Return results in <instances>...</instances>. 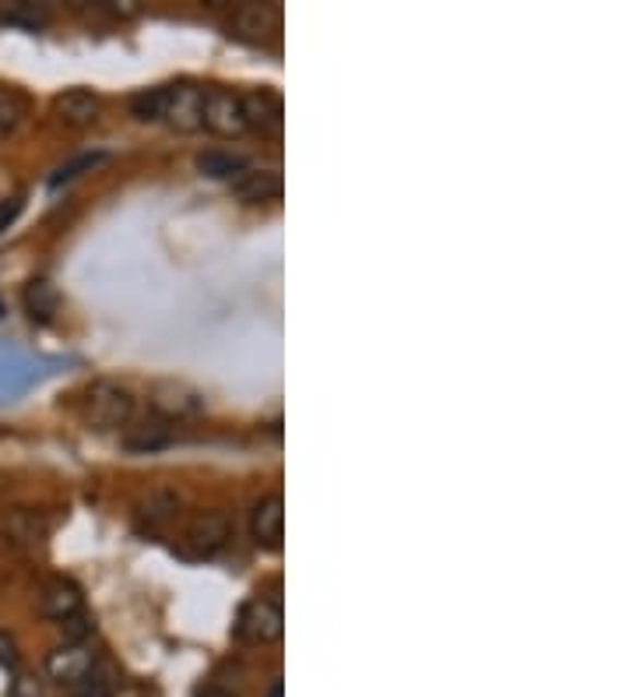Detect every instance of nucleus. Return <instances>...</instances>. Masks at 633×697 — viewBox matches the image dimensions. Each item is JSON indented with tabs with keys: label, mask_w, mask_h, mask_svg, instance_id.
<instances>
[{
	"label": "nucleus",
	"mask_w": 633,
	"mask_h": 697,
	"mask_svg": "<svg viewBox=\"0 0 633 697\" xmlns=\"http://www.w3.org/2000/svg\"><path fill=\"white\" fill-rule=\"evenodd\" d=\"M22 209H25V198H22V194H14V198H4V201H0V233L11 229L14 222H19Z\"/></svg>",
	"instance_id": "nucleus-25"
},
{
	"label": "nucleus",
	"mask_w": 633,
	"mask_h": 697,
	"mask_svg": "<svg viewBox=\"0 0 633 697\" xmlns=\"http://www.w3.org/2000/svg\"><path fill=\"white\" fill-rule=\"evenodd\" d=\"M95 670V652L88 645H60L46 655V673L60 687H77Z\"/></svg>",
	"instance_id": "nucleus-7"
},
{
	"label": "nucleus",
	"mask_w": 633,
	"mask_h": 697,
	"mask_svg": "<svg viewBox=\"0 0 633 697\" xmlns=\"http://www.w3.org/2000/svg\"><path fill=\"white\" fill-rule=\"evenodd\" d=\"M0 665H4V670L19 665V641H14L8 630H0Z\"/></svg>",
	"instance_id": "nucleus-26"
},
{
	"label": "nucleus",
	"mask_w": 633,
	"mask_h": 697,
	"mask_svg": "<svg viewBox=\"0 0 633 697\" xmlns=\"http://www.w3.org/2000/svg\"><path fill=\"white\" fill-rule=\"evenodd\" d=\"M131 114L141 123H158L166 117V85L163 88H141L131 95Z\"/></svg>",
	"instance_id": "nucleus-18"
},
{
	"label": "nucleus",
	"mask_w": 633,
	"mask_h": 697,
	"mask_svg": "<svg viewBox=\"0 0 633 697\" xmlns=\"http://www.w3.org/2000/svg\"><path fill=\"white\" fill-rule=\"evenodd\" d=\"M194 166L201 177H212V180H232L236 173H243L247 169V158L243 155H236V152H222V149H208V152H201L194 158Z\"/></svg>",
	"instance_id": "nucleus-15"
},
{
	"label": "nucleus",
	"mask_w": 633,
	"mask_h": 697,
	"mask_svg": "<svg viewBox=\"0 0 633 697\" xmlns=\"http://www.w3.org/2000/svg\"><path fill=\"white\" fill-rule=\"evenodd\" d=\"M106 163V155L103 152H92V155H77V158H71V163H63L57 173H53V187L57 184H68V180H74V177H82V173H92L95 166H103Z\"/></svg>",
	"instance_id": "nucleus-20"
},
{
	"label": "nucleus",
	"mask_w": 633,
	"mask_h": 697,
	"mask_svg": "<svg viewBox=\"0 0 633 697\" xmlns=\"http://www.w3.org/2000/svg\"><path fill=\"white\" fill-rule=\"evenodd\" d=\"M172 440V434L166 426H141L131 437H127V451H138V454H152V451H163L166 444Z\"/></svg>",
	"instance_id": "nucleus-19"
},
{
	"label": "nucleus",
	"mask_w": 633,
	"mask_h": 697,
	"mask_svg": "<svg viewBox=\"0 0 633 697\" xmlns=\"http://www.w3.org/2000/svg\"><path fill=\"white\" fill-rule=\"evenodd\" d=\"M232 194L247 204L282 198V173L278 169H243L232 177Z\"/></svg>",
	"instance_id": "nucleus-13"
},
{
	"label": "nucleus",
	"mask_w": 633,
	"mask_h": 697,
	"mask_svg": "<svg viewBox=\"0 0 633 697\" xmlns=\"http://www.w3.org/2000/svg\"><path fill=\"white\" fill-rule=\"evenodd\" d=\"M71 697H109V684H106V680H103L99 673L92 670V673L82 680V684L71 687Z\"/></svg>",
	"instance_id": "nucleus-24"
},
{
	"label": "nucleus",
	"mask_w": 633,
	"mask_h": 697,
	"mask_svg": "<svg viewBox=\"0 0 633 697\" xmlns=\"http://www.w3.org/2000/svg\"><path fill=\"white\" fill-rule=\"evenodd\" d=\"M250 535L261 550H278L285 535V504L278 494L264 497L250 515Z\"/></svg>",
	"instance_id": "nucleus-11"
},
{
	"label": "nucleus",
	"mask_w": 633,
	"mask_h": 697,
	"mask_svg": "<svg viewBox=\"0 0 633 697\" xmlns=\"http://www.w3.org/2000/svg\"><path fill=\"white\" fill-rule=\"evenodd\" d=\"M109 697H148V694L141 690V687H123L120 694H109Z\"/></svg>",
	"instance_id": "nucleus-27"
},
{
	"label": "nucleus",
	"mask_w": 633,
	"mask_h": 697,
	"mask_svg": "<svg viewBox=\"0 0 633 697\" xmlns=\"http://www.w3.org/2000/svg\"><path fill=\"white\" fill-rule=\"evenodd\" d=\"M282 606L272 599H250L236 616V638L247 645H272L282 638Z\"/></svg>",
	"instance_id": "nucleus-4"
},
{
	"label": "nucleus",
	"mask_w": 633,
	"mask_h": 697,
	"mask_svg": "<svg viewBox=\"0 0 633 697\" xmlns=\"http://www.w3.org/2000/svg\"><path fill=\"white\" fill-rule=\"evenodd\" d=\"M22 304H25V314L36 324H50L53 317L60 314V293H57V285L50 279H32L25 285V293H22Z\"/></svg>",
	"instance_id": "nucleus-14"
},
{
	"label": "nucleus",
	"mask_w": 633,
	"mask_h": 697,
	"mask_svg": "<svg viewBox=\"0 0 633 697\" xmlns=\"http://www.w3.org/2000/svg\"><path fill=\"white\" fill-rule=\"evenodd\" d=\"M243 99V117H247V131H261V134H282V95L272 88H253Z\"/></svg>",
	"instance_id": "nucleus-8"
},
{
	"label": "nucleus",
	"mask_w": 633,
	"mask_h": 697,
	"mask_svg": "<svg viewBox=\"0 0 633 697\" xmlns=\"http://www.w3.org/2000/svg\"><path fill=\"white\" fill-rule=\"evenodd\" d=\"M201 99H204V88H198L194 82L166 85V117L163 120L180 134L201 131Z\"/></svg>",
	"instance_id": "nucleus-6"
},
{
	"label": "nucleus",
	"mask_w": 633,
	"mask_h": 697,
	"mask_svg": "<svg viewBox=\"0 0 633 697\" xmlns=\"http://www.w3.org/2000/svg\"><path fill=\"white\" fill-rule=\"evenodd\" d=\"M201 127H208L218 138H240L247 134L243 99L229 88H208L201 99Z\"/></svg>",
	"instance_id": "nucleus-2"
},
{
	"label": "nucleus",
	"mask_w": 633,
	"mask_h": 697,
	"mask_svg": "<svg viewBox=\"0 0 633 697\" xmlns=\"http://www.w3.org/2000/svg\"><path fill=\"white\" fill-rule=\"evenodd\" d=\"M99 114H103L99 95L88 92V88H68L53 99V117L63 127H92L95 120H99Z\"/></svg>",
	"instance_id": "nucleus-12"
},
{
	"label": "nucleus",
	"mask_w": 633,
	"mask_h": 697,
	"mask_svg": "<svg viewBox=\"0 0 633 697\" xmlns=\"http://www.w3.org/2000/svg\"><path fill=\"white\" fill-rule=\"evenodd\" d=\"M19 120H22L19 95L8 92V88H0V138H8L14 127H19Z\"/></svg>",
	"instance_id": "nucleus-22"
},
{
	"label": "nucleus",
	"mask_w": 633,
	"mask_h": 697,
	"mask_svg": "<svg viewBox=\"0 0 633 697\" xmlns=\"http://www.w3.org/2000/svg\"><path fill=\"white\" fill-rule=\"evenodd\" d=\"M177 507H180V497L172 494L169 486H158L152 489V494L138 504V515L148 521V525H163V521H169L172 515H177Z\"/></svg>",
	"instance_id": "nucleus-16"
},
{
	"label": "nucleus",
	"mask_w": 633,
	"mask_h": 697,
	"mask_svg": "<svg viewBox=\"0 0 633 697\" xmlns=\"http://www.w3.org/2000/svg\"><path fill=\"white\" fill-rule=\"evenodd\" d=\"M134 416V394L117 380H95L85 394V420L92 430H120Z\"/></svg>",
	"instance_id": "nucleus-1"
},
{
	"label": "nucleus",
	"mask_w": 633,
	"mask_h": 697,
	"mask_svg": "<svg viewBox=\"0 0 633 697\" xmlns=\"http://www.w3.org/2000/svg\"><path fill=\"white\" fill-rule=\"evenodd\" d=\"M187 550L194 557H215L218 550H226V543L232 539V525L222 511H201L187 521Z\"/></svg>",
	"instance_id": "nucleus-5"
},
{
	"label": "nucleus",
	"mask_w": 633,
	"mask_h": 697,
	"mask_svg": "<svg viewBox=\"0 0 633 697\" xmlns=\"http://www.w3.org/2000/svg\"><path fill=\"white\" fill-rule=\"evenodd\" d=\"M236 36H243L250 43H267L278 36L282 28V11L275 4H243L232 14Z\"/></svg>",
	"instance_id": "nucleus-10"
},
{
	"label": "nucleus",
	"mask_w": 633,
	"mask_h": 697,
	"mask_svg": "<svg viewBox=\"0 0 633 697\" xmlns=\"http://www.w3.org/2000/svg\"><path fill=\"white\" fill-rule=\"evenodd\" d=\"M4 532H8L19 546H39L43 535H46L43 521H39L36 515H32V511H11L8 521H4Z\"/></svg>",
	"instance_id": "nucleus-17"
},
{
	"label": "nucleus",
	"mask_w": 633,
	"mask_h": 697,
	"mask_svg": "<svg viewBox=\"0 0 633 697\" xmlns=\"http://www.w3.org/2000/svg\"><path fill=\"white\" fill-rule=\"evenodd\" d=\"M198 697H232V694L218 690V687H204V690H198Z\"/></svg>",
	"instance_id": "nucleus-28"
},
{
	"label": "nucleus",
	"mask_w": 633,
	"mask_h": 697,
	"mask_svg": "<svg viewBox=\"0 0 633 697\" xmlns=\"http://www.w3.org/2000/svg\"><path fill=\"white\" fill-rule=\"evenodd\" d=\"M148 402L155 409V416L166 423H183L204 412V394L198 388H190L187 380H158L148 391Z\"/></svg>",
	"instance_id": "nucleus-3"
},
{
	"label": "nucleus",
	"mask_w": 633,
	"mask_h": 697,
	"mask_svg": "<svg viewBox=\"0 0 633 697\" xmlns=\"http://www.w3.org/2000/svg\"><path fill=\"white\" fill-rule=\"evenodd\" d=\"M39 610L46 621L63 624V621H71V616L85 613V595L71 578H53V581H46V589L39 595Z\"/></svg>",
	"instance_id": "nucleus-9"
},
{
	"label": "nucleus",
	"mask_w": 633,
	"mask_h": 697,
	"mask_svg": "<svg viewBox=\"0 0 633 697\" xmlns=\"http://www.w3.org/2000/svg\"><path fill=\"white\" fill-rule=\"evenodd\" d=\"M8 697H46L43 694V680L32 676V673H19V676L11 680Z\"/></svg>",
	"instance_id": "nucleus-23"
},
{
	"label": "nucleus",
	"mask_w": 633,
	"mask_h": 697,
	"mask_svg": "<svg viewBox=\"0 0 633 697\" xmlns=\"http://www.w3.org/2000/svg\"><path fill=\"white\" fill-rule=\"evenodd\" d=\"M92 630H95V624H92V616H88V613H77V616H71V621H63V624H60L63 645H88Z\"/></svg>",
	"instance_id": "nucleus-21"
}]
</instances>
